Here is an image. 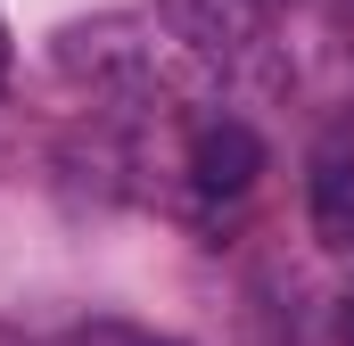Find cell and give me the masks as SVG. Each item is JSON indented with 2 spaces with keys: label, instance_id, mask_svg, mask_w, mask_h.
Here are the masks:
<instances>
[{
  "label": "cell",
  "instance_id": "6da1fadb",
  "mask_svg": "<svg viewBox=\"0 0 354 346\" xmlns=\"http://www.w3.org/2000/svg\"><path fill=\"white\" fill-rule=\"evenodd\" d=\"M58 66L83 75V83H99V91H149V75H157V58H149V42H140L132 17L66 25V33H58Z\"/></svg>",
  "mask_w": 354,
  "mask_h": 346
},
{
  "label": "cell",
  "instance_id": "7a4b0ae2",
  "mask_svg": "<svg viewBox=\"0 0 354 346\" xmlns=\"http://www.w3.org/2000/svg\"><path fill=\"white\" fill-rule=\"evenodd\" d=\"M305 198H313V239L322 248H354V132H322L313 140V165H305Z\"/></svg>",
  "mask_w": 354,
  "mask_h": 346
},
{
  "label": "cell",
  "instance_id": "3957f363",
  "mask_svg": "<svg viewBox=\"0 0 354 346\" xmlns=\"http://www.w3.org/2000/svg\"><path fill=\"white\" fill-rule=\"evenodd\" d=\"M256 173H264V140H256L239 116L198 124V140H189V181H198L206 198H239Z\"/></svg>",
  "mask_w": 354,
  "mask_h": 346
},
{
  "label": "cell",
  "instance_id": "277c9868",
  "mask_svg": "<svg viewBox=\"0 0 354 346\" xmlns=\"http://www.w3.org/2000/svg\"><path fill=\"white\" fill-rule=\"evenodd\" d=\"M165 25H174L206 66H223V58H239V50H248L256 8H248V0H165Z\"/></svg>",
  "mask_w": 354,
  "mask_h": 346
},
{
  "label": "cell",
  "instance_id": "5b68a950",
  "mask_svg": "<svg viewBox=\"0 0 354 346\" xmlns=\"http://www.w3.org/2000/svg\"><path fill=\"white\" fill-rule=\"evenodd\" d=\"M338 346H354V289L338 297Z\"/></svg>",
  "mask_w": 354,
  "mask_h": 346
},
{
  "label": "cell",
  "instance_id": "8992f818",
  "mask_svg": "<svg viewBox=\"0 0 354 346\" xmlns=\"http://www.w3.org/2000/svg\"><path fill=\"white\" fill-rule=\"evenodd\" d=\"M0 75H8V25H0Z\"/></svg>",
  "mask_w": 354,
  "mask_h": 346
},
{
  "label": "cell",
  "instance_id": "52a82bcc",
  "mask_svg": "<svg viewBox=\"0 0 354 346\" xmlns=\"http://www.w3.org/2000/svg\"><path fill=\"white\" fill-rule=\"evenodd\" d=\"M248 8H280V0H248Z\"/></svg>",
  "mask_w": 354,
  "mask_h": 346
},
{
  "label": "cell",
  "instance_id": "ba28073f",
  "mask_svg": "<svg viewBox=\"0 0 354 346\" xmlns=\"http://www.w3.org/2000/svg\"><path fill=\"white\" fill-rule=\"evenodd\" d=\"M346 25H354V8H346Z\"/></svg>",
  "mask_w": 354,
  "mask_h": 346
}]
</instances>
